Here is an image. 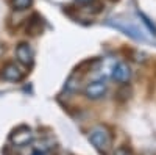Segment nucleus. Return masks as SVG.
<instances>
[{"mask_svg":"<svg viewBox=\"0 0 156 155\" xmlns=\"http://www.w3.org/2000/svg\"><path fill=\"white\" fill-rule=\"evenodd\" d=\"M89 141L101 155H108L112 147V135L105 125H95L89 132Z\"/></svg>","mask_w":156,"mask_h":155,"instance_id":"1","label":"nucleus"},{"mask_svg":"<svg viewBox=\"0 0 156 155\" xmlns=\"http://www.w3.org/2000/svg\"><path fill=\"white\" fill-rule=\"evenodd\" d=\"M9 141H11V144L16 146V147H23V146L30 144L31 141H33V132H31V128L25 127V125L17 127L16 130L11 132Z\"/></svg>","mask_w":156,"mask_h":155,"instance_id":"2","label":"nucleus"},{"mask_svg":"<svg viewBox=\"0 0 156 155\" xmlns=\"http://www.w3.org/2000/svg\"><path fill=\"white\" fill-rule=\"evenodd\" d=\"M106 91H108V83L105 80H95V82H90L84 88V96L87 99L97 100V99H101L105 96Z\"/></svg>","mask_w":156,"mask_h":155,"instance_id":"3","label":"nucleus"},{"mask_svg":"<svg viewBox=\"0 0 156 155\" xmlns=\"http://www.w3.org/2000/svg\"><path fill=\"white\" fill-rule=\"evenodd\" d=\"M16 58L20 64L23 66H31L33 61H34V52L33 49L30 47V44L27 42H20L17 47H16Z\"/></svg>","mask_w":156,"mask_h":155,"instance_id":"4","label":"nucleus"},{"mask_svg":"<svg viewBox=\"0 0 156 155\" xmlns=\"http://www.w3.org/2000/svg\"><path fill=\"white\" fill-rule=\"evenodd\" d=\"M23 75H25L23 69L16 63H8L2 69V77L8 82H20L23 79Z\"/></svg>","mask_w":156,"mask_h":155,"instance_id":"5","label":"nucleus"},{"mask_svg":"<svg viewBox=\"0 0 156 155\" xmlns=\"http://www.w3.org/2000/svg\"><path fill=\"white\" fill-rule=\"evenodd\" d=\"M112 79L117 83H126V82H129V79H131V69H129V66L126 63L119 61L112 68Z\"/></svg>","mask_w":156,"mask_h":155,"instance_id":"6","label":"nucleus"},{"mask_svg":"<svg viewBox=\"0 0 156 155\" xmlns=\"http://www.w3.org/2000/svg\"><path fill=\"white\" fill-rule=\"evenodd\" d=\"M31 3H33V0H12V6H14V9H19V11L28 9Z\"/></svg>","mask_w":156,"mask_h":155,"instance_id":"7","label":"nucleus"},{"mask_svg":"<svg viewBox=\"0 0 156 155\" xmlns=\"http://www.w3.org/2000/svg\"><path fill=\"white\" fill-rule=\"evenodd\" d=\"M139 16H140L142 22H144V24L147 25V27H148V30H150V31H153V35H156V25H154V24H151V22H150V19H148L145 14H142V13H139Z\"/></svg>","mask_w":156,"mask_h":155,"instance_id":"8","label":"nucleus"},{"mask_svg":"<svg viewBox=\"0 0 156 155\" xmlns=\"http://www.w3.org/2000/svg\"><path fill=\"white\" fill-rule=\"evenodd\" d=\"M114 155H131V152H129L126 147H117Z\"/></svg>","mask_w":156,"mask_h":155,"instance_id":"9","label":"nucleus"},{"mask_svg":"<svg viewBox=\"0 0 156 155\" xmlns=\"http://www.w3.org/2000/svg\"><path fill=\"white\" fill-rule=\"evenodd\" d=\"M76 2H78V3H84V5H86V3H89V2H90V0H76Z\"/></svg>","mask_w":156,"mask_h":155,"instance_id":"10","label":"nucleus"},{"mask_svg":"<svg viewBox=\"0 0 156 155\" xmlns=\"http://www.w3.org/2000/svg\"><path fill=\"white\" fill-rule=\"evenodd\" d=\"M2 54H3V47H2V46H0V55H2Z\"/></svg>","mask_w":156,"mask_h":155,"instance_id":"11","label":"nucleus"},{"mask_svg":"<svg viewBox=\"0 0 156 155\" xmlns=\"http://www.w3.org/2000/svg\"><path fill=\"white\" fill-rule=\"evenodd\" d=\"M34 155H44V153H34Z\"/></svg>","mask_w":156,"mask_h":155,"instance_id":"12","label":"nucleus"}]
</instances>
